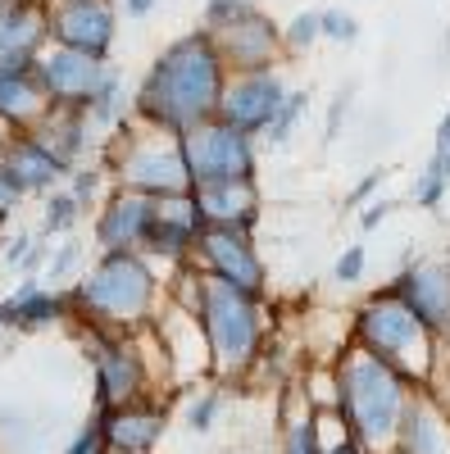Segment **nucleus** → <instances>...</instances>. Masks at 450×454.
I'll use <instances>...</instances> for the list:
<instances>
[{"instance_id":"423d86ee","label":"nucleus","mask_w":450,"mask_h":454,"mask_svg":"<svg viewBox=\"0 0 450 454\" xmlns=\"http://www.w3.org/2000/svg\"><path fill=\"white\" fill-rule=\"evenodd\" d=\"M105 173L123 192L150 196V200H173L192 192L182 160V137H169L160 128H146L137 119L119 123V132L105 141Z\"/></svg>"},{"instance_id":"9b49d317","label":"nucleus","mask_w":450,"mask_h":454,"mask_svg":"<svg viewBox=\"0 0 450 454\" xmlns=\"http://www.w3.org/2000/svg\"><path fill=\"white\" fill-rule=\"evenodd\" d=\"M109 78H114V68H109L105 59H91V55H78V51L46 46L42 55H36V82H42L51 109L87 114Z\"/></svg>"},{"instance_id":"4c0bfd02","label":"nucleus","mask_w":450,"mask_h":454,"mask_svg":"<svg viewBox=\"0 0 450 454\" xmlns=\"http://www.w3.org/2000/svg\"><path fill=\"white\" fill-rule=\"evenodd\" d=\"M32 246H36V237H32V232H19V237L5 246V250H0V259H5V269H19V273H23V263H28Z\"/></svg>"},{"instance_id":"58836bf2","label":"nucleus","mask_w":450,"mask_h":454,"mask_svg":"<svg viewBox=\"0 0 450 454\" xmlns=\"http://www.w3.org/2000/svg\"><path fill=\"white\" fill-rule=\"evenodd\" d=\"M391 209H396L391 200H368V205L359 209V227H364V232H373V227H383Z\"/></svg>"},{"instance_id":"4be33fe9","label":"nucleus","mask_w":450,"mask_h":454,"mask_svg":"<svg viewBox=\"0 0 450 454\" xmlns=\"http://www.w3.org/2000/svg\"><path fill=\"white\" fill-rule=\"evenodd\" d=\"M32 137H42L68 168H78L87 155L105 150V137L91 128V119L78 114V109H46V119L32 128Z\"/></svg>"},{"instance_id":"37998d69","label":"nucleus","mask_w":450,"mask_h":454,"mask_svg":"<svg viewBox=\"0 0 450 454\" xmlns=\"http://www.w3.org/2000/svg\"><path fill=\"white\" fill-rule=\"evenodd\" d=\"M432 155H450V109H446V119L437 123V145H432Z\"/></svg>"},{"instance_id":"cd10ccee","label":"nucleus","mask_w":450,"mask_h":454,"mask_svg":"<svg viewBox=\"0 0 450 454\" xmlns=\"http://www.w3.org/2000/svg\"><path fill=\"white\" fill-rule=\"evenodd\" d=\"M314 42H323V32H319V10H300V14L282 27V46H287V55H300V51H310Z\"/></svg>"},{"instance_id":"1a4fd4ad","label":"nucleus","mask_w":450,"mask_h":454,"mask_svg":"<svg viewBox=\"0 0 450 454\" xmlns=\"http://www.w3.org/2000/svg\"><path fill=\"white\" fill-rule=\"evenodd\" d=\"M192 263L209 278H223L228 286L264 300L269 295V269H264V254L255 246V232H237V227H205Z\"/></svg>"},{"instance_id":"2eb2a0df","label":"nucleus","mask_w":450,"mask_h":454,"mask_svg":"<svg viewBox=\"0 0 450 454\" xmlns=\"http://www.w3.org/2000/svg\"><path fill=\"white\" fill-rule=\"evenodd\" d=\"M391 291L419 314V323L437 340H450V259H409Z\"/></svg>"},{"instance_id":"c9c22d12","label":"nucleus","mask_w":450,"mask_h":454,"mask_svg":"<svg viewBox=\"0 0 450 454\" xmlns=\"http://www.w3.org/2000/svg\"><path fill=\"white\" fill-rule=\"evenodd\" d=\"M351 91L355 87H342V96L332 100V109H328V128H323V141L332 145L336 137H342V123H346V105H351Z\"/></svg>"},{"instance_id":"72a5a7b5","label":"nucleus","mask_w":450,"mask_h":454,"mask_svg":"<svg viewBox=\"0 0 450 454\" xmlns=\"http://www.w3.org/2000/svg\"><path fill=\"white\" fill-rule=\"evenodd\" d=\"M250 10V0H205V27H223V23H233Z\"/></svg>"},{"instance_id":"6ab92c4d","label":"nucleus","mask_w":450,"mask_h":454,"mask_svg":"<svg viewBox=\"0 0 450 454\" xmlns=\"http://www.w3.org/2000/svg\"><path fill=\"white\" fill-rule=\"evenodd\" d=\"M396 454H450V409L437 395L409 391L396 427Z\"/></svg>"},{"instance_id":"aec40b11","label":"nucleus","mask_w":450,"mask_h":454,"mask_svg":"<svg viewBox=\"0 0 450 454\" xmlns=\"http://www.w3.org/2000/svg\"><path fill=\"white\" fill-rule=\"evenodd\" d=\"M68 318V291L46 286L42 278H23L5 300H0V327L10 332H42Z\"/></svg>"},{"instance_id":"39448f33","label":"nucleus","mask_w":450,"mask_h":454,"mask_svg":"<svg viewBox=\"0 0 450 454\" xmlns=\"http://www.w3.org/2000/svg\"><path fill=\"white\" fill-rule=\"evenodd\" d=\"M355 346L368 350L373 359H383L387 368H396L414 391H423L437 368L441 340L419 323V314L391 286H383L355 309Z\"/></svg>"},{"instance_id":"7ed1b4c3","label":"nucleus","mask_w":450,"mask_h":454,"mask_svg":"<svg viewBox=\"0 0 450 454\" xmlns=\"http://www.w3.org/2000/svg\"><path fill=\"white\" fill-rule=\"evenodd\" d=\"M169 300V282L146 254H100L91 269L68 286V318L96 332H141L155 323Z\"/></svg>"},{"instance_id":"0eeeda50","label":"nucleus","mask_w":450,"mask_h":454,"mask_svg":"<svg viewBox=\"0 0 450 454\" xmlns=\"http://www.w3.org/2000/svg\"><path fill=\"white\" fill-rule=\"evenodd\" d=\"M78 340L87 346V359L96 372V409H123L155 395L150 391L155 387V368H150V355H141V332L123 336V332L83 327Z\"/></svg>"},{"instance_id":"a211bd4d","label":"nucleus","mask_w":450,"mask_h":454,"mask_svg":"<svg viewBox=\"0 0 450 454\" xmlns=\"http://www.w3.org/2000/svg\"><path fill=\"white\" fill-rule=\"evenodd\" d=\"M46 91L36 82V59L28 55H5L0 59V128L10 137L32 132L46 119Z\"/></svg>"},{"instance_id":"f257e3e1","label":"nucleus","mask_w":450,"mask_h":454,"mask_svg":"<svg viewBox=\"0 0 450 454\" xmlns=\"http://www.w3.org/2000/svg\"><path fill=\"white\" fill-rule=\"evenodd\" d=\"M228 87V68L218 59L209 27H196L169 42L132 96V119L146 128H160L169 137H186L201 123L218 119V100Z\"/></svg>"},{"instance_id":"5701e85b","label":"nucleus","mask_w":450,"mask_h":454,"mask_svg":"<svg viewBox=\"0 0 450 454\" xmlns=\"http://www.w3.org/2000/svg\"><path fill=\"white\" fill-rule=\"evenodd\" d=\"M196 205L205 214V227H237V232H255L264 200H259V182L246 186H214V192H196Z\"/></svg>"},{"instance_id":"f3484780","label":"nucleus","mask_w":450,"mask_h":454,"mask_svg":"<svg viewBox=\"0 0 450 454\" xmlns=\"http://www.w3.org/2000/svg\"><path fill=\"white\" fill-rule=\"evenodd\" d=\"M0 173H5V182L14 186L19 196H51L73 168L55 155L42 137L14 132L10 145H5V155H0Z\"/></svg>"},{"instance_id":"c85d7f7f","label":"nucleus","mask_w":450,"mask_h":454,"mask_svg":"<svg viewBox=\"0 0 450 454\" xmlns=\"http://www.w3.org/2000/svg\"><path fill=\"white\" fill-rule=\"evenodd\" d=\"M319 32H323V42L355 46L359 42V19L346 14V10H319Z\"/></svg>"},{"instance_id":"412c9836","label":"nucleus","mask_w":450,"mask_h":454,"mask_svg":"<svg viewBox=\"0 0 450 454\" xmlns=\"http://www.w3.org/2000/svg\"><path fill=\"white\" fill-rule=\"evenodd\" d=\"M46 46H51L46 0H0V59L5 55L36 59Z\"/></svg>"},{"instance_id":"7c9ffc66","label":"nucleus","mask_w":450,"mask_h":454,"mask_svg":"<svg viewBox=\"0 0 450 454\" xmlns=\"http://www.w3.org/2000/svg\"><path fill=\"white\" fill-rule=\"evenodd\" d=\"M218 409H223V395H218V391H201V395H192V400H186V427L205 436V432L214 427V419H218Z\"/></svg>"},{"instance_id":"ea45409f","label":"nucleus","mask_w":450,"mask_h":454,"mask_svg":"<svg viewBox=\"0 0 450 454\" xmlns=\"http://www.w3.org/2000/svg\"><path fill=\"white\" fill-rule=\"evenodd\" d=\"M19 200H23V196H19L14 186L5 182V173H0V227H5V218L14 214V205H19Z\"/></svg>"},{"instance_id":"a878e982","label":"nucleus","mask_w":450,"mask_h":454,"mask_svg":"<svg viewBox=\"0 0 450 454\" xmlns=\"http://www.w3.org/2000/svg\"><path fill=\"white\" fill-rule=\"evenodd\" d=\"M105 164H78L68 173V196L78 200L83 209H100V200H105Z\"/></svg>"},{"instance_id":"20e7f679","label":"nucleus","mask_w":450,"mask_h":454,"mask_svg":"<svg viewBox=\"0 0 450 454\" xmlns=\"http://www.w3.org/2000/svg\"><path fill=\"white\" fill-rule=\"evenodd\" d=\"M332 368H336V409L332 413L342 419L346 436H355L368 454H391L405 400L414 387L359 346L342 350L332 359Z\"/></svg>"},{"instance_id":"49530a36","label":"nucleus","mask_w":450,"mask_h":454,"mask_svg":"<svg viewBox=\"0 0 450 454\" xmlns=\"http://www.w3.org/2000/svg\"><path fill=\"white\" fill-rule=\"evenodd\" d=\"M391 454H396V450H391Z\"/></svg>"},{"instance_id":"b1692460","label":"nucleus","mask_w":450,"mask_h":454,"mask_svg":"<svg viewBox=\"0 0 450 454\" xmlns=\"http://www.w3.org/2000/svg\"><path fill=\"white\" fill-rule=\"evenodd\" d=\"M83 214H87V209L73 200L68 192H51V196H46V209H42V227H36V237H42V241L64 237V232H73V227H78Z\"/></svg>"},{"instance_id":"e433bc0d","label":"nucleus","mask_w":450,"mask_h":454,"mask_svg":"<svg viewBox=\"0 0 450 454\" xmlns=\"http://www.w3.org/2000/svg\"><path fill=\"white\" fill-rule=\"evenodd\" d=\"M383 177H387V168H373V173H364L355 186H351V196H346V205L351 209H359V205H368V196L373 192H378V186H383Z\"/></svg>"},{"instance_id":"6e6552de","label":"nucleus","mask_w":450,"mask_h":454,"mask_svg":"<svg viewBox=\"0 0 450 454\" xmlns=\"http://www.w3.org/2000/svg\"><path fill=\"white\" fill-rule=\"evenodd\" d=\"M182 160L192 192H214V186H246L259 173V150L255 137L228 128L223 119L201 123L182 137Z\"/></svg>"},{"instance_id":"2f4dec72","label":"nucleus","mask_w":450,"mask_h":454,"mask_svg":"<svg viewBox=\"0 0 450 454\" xmlns=\"http://www.w3.org/2000/svg\"><path fill=\"white\" fill-rule=\"evenodd\" d=\"M364 263H368L364 246H346L342 254H336V263H332V282H336V286L359 282V278H364Z\"/></svg>"},{"instance_id":"dca6fc26","label":"nucleus","mask_w":450,"mask_h":454,"mask_svg":"<svg viewBox=\"0 0 450 454\" xmlns=\"http://www.w3.org/2000/svg\"><path fill=\"white\" fill-rule=\"evenodd\" d=\"M96 419H100L105 454H155V445L169 427V400L155 404V395H150V400H137L123 409H96Z\"/></svg>"},{"instance_id":"393cba45","label":"nucleus","mask_w":450,"mask_h":454,"mask_svg":"<svg viewBox=\"0 0 450 454\" xmlns=\"http://www.w3.org/2000/svg\"><path fill=\"white\" fill-rule=\"evenodd\" d=\"M282 454H323L319 413H314V409H300L296 419L282 423Z\"/></svg>"},{"instance_id":"c756f323","label":"nucleus","mask_w":450,"mask_h":454,"mask_svg":"<svg viewBox=\"0 0 450 454\" xmlns=\"http://www.w3.org/2000/svg\"><path fill=\"white\" fill-rule=\"evenodd\" d=\"M446 160L441 155H432L428 160V168H423V177H419V186H414V200L423 205V209H432V205H441V196H446Z\"/></svg>"},{"instance_id":"a19ab883","label":"nucleus","mask_w":450,"mask_h":454,"mask_svg":"<svg viewBox=\"0 0 450 454\" xmlns=\"http://www.w3.org/2000/svg\"><path fill=\"white\" fill-rule=\"evenodd\" d=\"M323 454H368V450H364L355 436H346V432H342V436H336L332 445H323Z\"/></svg>"},{"instance_id":"f03ea898","label":"nucleus","mask_w":450,"mask_h":454,"mask_svg":"<svg viewBox=\"0 0 450 454\" xmlns=\"http://www.w3.org/2000/svg\"><path fill=\"white\" fill-rule=\"evenodd\" d=\"M169 300L182 305L186 314H196L205 340H209V368L214 377L237 382L241 372H250L264 355V336H269V314L264 300H255L237 286H228L223 278L201 273L192 259L178 263L169 278Z\"/></svg>"},{"instance_id":"79ce46f5","label":"nucleus","mask_w":450,"mask_h":454,"mask_svg":"<svg viewBox=\"0 0 450 454\" xmlns=\"http://www.w3.org/2000/svg\"><path fill=\"white\" fill-rule=\"evenodd\" d=\"M160 0H123V14L128 19H146V14H155Z\"/></svg>"},{"instance_id":"f704fd0d","label":"nucleus","mask_w":450,"mask_h":454,"mask_svg":"<svg viewBox=\"0 0 450 454\" xmlns=\"http://www.w3.org/2000/svg\"><path fill=\"white\" fill-rule=\"evenodd\" d=\"M64 454H105V441H100V419H96V413L83 423V432L68 441V450H64Z\"/></svg>"},{"instance_id":"c03bdc74","label":"nucleus","mask_w":450,"mask_h":454,"mask_svg":"<svg viewBox=\"0 0 450 454\" xmlns=\"http://www.w3.org/2000/svg\"><path fill=\"white\" fill-rule=\"evenodd\" d=\"M5 145H10V132H5V128H0V155H5Z\"/></svg>"},{"instance_id":"f8f14e48","label":"nucleus","mask_w":450,"mask_h":454,"mask_svg":"<svg viewBox=\"0 0 450 454\" xmlns=\"http://www.w3.org/2000/svg\"><path fill=\"white\" fill-rule=\"evenodd\" d=\"M209 36H214V46H218V59H223V68H228V78H233V73H269V68H278L287 59L282 27L259 5H250L233 23L214 27Z\"/></svg>"},{"instance_id":"473e14b6","label":"nucleus","mask_w":450,"mask_h":454,"mask_svg":"<svg viewBox=\"0 0 450 454\" xmlns=\"http://www.w3.org/2000/svg\"><path fill=\"white\" fill-rule=\"evenodd\" d=\"M78 259H83V246H78V241H64V246L51 254V263H46V278H42V282H46V286L64 282L73 269H78Z\"/></svg>"},{"instance_id":"9d476101","label":"nucleus","mask_w":450,"mask_h":454,"mask_svg":"<svg viewBox=\"0 0 450 454\" xmlns=\"http://www.w3.org/2000/svg\"><path fill=\"white\" fill-rule=\"evenodd\" d=\"M46 27L51 46L109 64V51L119 36V10L114 0H46Z\"/></svg>"},{"instance_id":"a18cd8bd","label":"nucleus","mask_w":450,"mask_h":454,"mask_svg":"<svg viewBox=\"0 0 450 454\" xmlns=\"http://www.w3.org/2000/svg\"><path fill=\"white\" fill-rule=\"evenodd\" d=\"M441 160H446V182H450V155H441Z\"/></svg>"},{"instance_id":"ddd939ff","label":"nucleus","mask_w":450,"mask_h":454,"mask_svg":"<svg viewBox=\"0 0 450 454\" xmlns=\"http://www.w3.org/2000/svg\"><path fill=\"white\" fill-rule=\"evenodd\" d=\"M282 100H287V82H282L278 68L233 73L228 87H223V100H218V119L237 132H246V137H264L278 119Z\"/></svg>"},{"instance_id":"bb28decb","label":"nucleus","mask_w":450,"mask_h":454,"mask_svg":"<svg viewBox=\"0 0 450 454\" xmlns=\"http://www.w3.org/2000/svg\"><path fill=\"white\" fill-rule=\"evenodd\" d=\"M305 109H310V91H305V87H300V91H287V100H282V109H278L273 128L264 132V137H269V145H287V141H291V132H296V123L305 119Z\"/></svg>"},{"instance_id":"4468645a","label":"nucleus","mask_w":450,"mask_h":454,"mask_svg":"<svg viewBox=\"0 0 450 454\" xmlns=\"http://www.w3.org/2000/svg\"><path fill=\"white\" fill-rule=\"evenodd\" d=\"M155 214H160V200L114 186V192L100 200L96 227H91L100 254H141V241L150 232V223H155Z\"/></svg>"}]
</instances>
